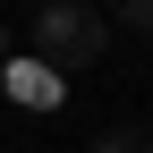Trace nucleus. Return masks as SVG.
<instances>
[{"label":"nucleus","instance_id":"nucleus-1","mask_svg":"<svg viewBox=\"0 0 153 153\" xmlns=\"http://www.w3.org/2000/svg\"><path fill=\"white\" fill-rule=\"evenodd\" d=\"M34 68H51V76H76V68H94L111 51V17L102 9H85V0H51V9H34Z\"/></svg>","mask_w":153,"mask_h":153},{"label":"nucleus","instance_id":"nucleus-4","mask_svg":"<svg viewBox=\"0 0 153 153\" xmlns=\"http://www.w3.org/2000/svg\"><path fill=\"white\" fill-rule=\"evenodd\" d=\"M111 17H119V26H136V34H153V0H111Z\"/></svg>","mask_w":153,"mask_h":153},{"label":"nucleus","instance_id":"nucleus-5","mask_svg":"<svg viewBox=\"0 0 153 153\" xmlns=\"http://www.w3.org/2000/svg\"><path fill=\"white\" fill-rule=\"evenodd\" d=\"M26 9H51V0H26Z\"/></svg>","mask_w":153,"mask_h":153},{"label":"nucleus","instance_id":"nucleus-3","mask_svg":"<svg viewBox=\"0 0 153 153\" xmlns=\"http://www.w3.org/2000/svg\"><path fill=\"white\" fill-rule=\"evenodd\" d=\"M94 153H153V128H102Z\"/></svg>","mask_w":153,"mask_h":153},{"label":"nucleus","instance_id":"nucleus-2","mask_svg":"<svg viewBox=\"0 0 153 153\" xmlns=\"http://www.w3.org/2000/svg\"><path fill=\"white\" fill-rule=\"evenodd\" d=\"M9 94H17V102H60V76L34 68V60H17V68H9Z\"/></svg>","mask_w":153,"mask_h":153}]
</instances>
